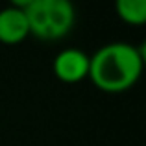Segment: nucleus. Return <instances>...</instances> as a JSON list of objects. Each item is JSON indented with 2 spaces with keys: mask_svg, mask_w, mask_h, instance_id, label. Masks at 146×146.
<instances>
[{
  "mask_svg": "<svg viewBox=\"0 0 146 146\" xmlns=\"http://www.w3.org/2000/svg\"><path fill=\"white\" fill-rule=\"evenodd\" d=\"M32 2H33V0H9V6L17 7V9H26Z\"/></svg>",
  "mask_w": 146,
  "mask_h": 146,
  "instance_id": "6",
  "label": "nucleus"
},
{
  "mask_svg": "<svg viewBox=\"0 0 146 146\" xmlns=\"http://www.w3.org/2000/svg\"><path fill=\"white\" fill-rule=\"evenodd\" d=\"M30 35V26L24 9L4 7L0 9V43L19 44Z\"/></svg>",
  "mask_w": 146,
  "mask_h": 146,
  "instance_id": "4",
  "label": "nucleus"
},
{
  "mask_svg": "<svg viewBox=\"0 0 146 146\" xmlns=\"http://www.w3.org/2000/svg\"><path fill=\"white\" fill-rule=\"evenodd\" d=\"M144 67V48L131 43L115 41L100 46L89 56L91 82L109 94L124 93L139 82Z\"/></svg>",
  "mask_w": 146,
  "mask_h": 146,
  "instance_id": "1",
  "label": "nucleus"
},
{
  "mask_svg": "<svg viewBox=\"0 0 146 146\" xmlns=\"http://www.w3.org/2000/svg\"><path fill=\"white\" fill-rule=\"evenodd\" d=\"M30 35L41 41H61L76 24L72 0H33L24 9Z\"/></svg>",
  "mask_w": 146,
  "mask_h": 146,
  "instance_id": "2",
  "label": "nucleus"
},
{
  "mask_svg": "<svg viewBox=\"0 0 146 146\" xmlns=\"http://www.w3.org/2000/svg\"><path fill=\"white\" fill-rule=\"evenodd\" d=\"M117 15L131 26H143L146 22V0H115Z\"/></svg>",
  "mask_w": 146,
  "mask_h": 146,
  "instance_id": "5",
  "label": "nucleus"
},
{
  "mask_svg": "<svg viewBox=\"0 0 146 146\" xmlns=\"http://www.w3.org/2000/svg\"><path fill=\"white\" fill-rule=\"evenodd\" d=\"M52 70L59 82L80 83L89 76V54L80 48H65L54 57Z\"/></svg>",
  "mask_w": 146,
  "mask_h": 146,
  "instance_id": "3",
  "label": "nucleus"
}]
</instances>
